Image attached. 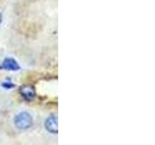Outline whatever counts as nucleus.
Instances as JSON below:
<instances>
[{
  "instance_id": "f257e3e1",
  "label": "nucleus",
  "mask_w": 155,
  "mask_h": 145,
  "mask_svg": "<svg viewBox=\"0 0 155 145\" xmlns=\"http://www.w3.org/2000/svg\"><path fill=\"white\" fill-rule=\"evenodd\" d=\"M15 125L18 129L26 130L29 129L33 124L32 116L27 112H21L15 117Z\"/></svg>"
},
{
  "instance_id": "f03ea898",
  "label": "nucleus",
  "mask_w": 155,
  "mask_h": 145,
  "mask_svg": "<svg viewBox=\"0 0 155 145\" xmlns=\"http://www.w3.org/2000/svg\"><path fill=\"white\" fill-rule=\"evenodd\" d=\"M45 126H46V129L51 134H57L58 123H57V118L55 116H51V117H48L46 121Z\"/></svg>"
},
{
  "instance_id": "7ed1b4c3",
  "label": "nucleus",
  "mask_w": 155,
  "mask_h": 145,
  "mask_svg": "<svg viewBox=\"0 0 155 145\" xmlns=\"http://www.w3.org/2000/svg\"><path fill=\"white\" fill-rule=\"evenodd\" d=\"M21 94L22 95V97L27 101H30L32 99H34L35 97V89L33 88L30 85H25L22 86L21 88Z\"/></svg>"
},
{
  "instance_id": "20e7f679",
  "label": "nucleus",
  "mask_w": 155,
  "mask_h": 145,
  "mask_svg": "<svg viewBox=\"0 0 155 145\" xmlns=\"http://www.w3.org/2000/svg\"><path fill=\"white\" fill-rule=\"evenodd\" d=\"M3 67L9 71H18L19 69V65L18 62L13 58H6L3 62Z\"/></svg>"
},
{
  "instance_id": "39448f33",
  "label": "nucleus",
  "mask_w": 155,
  "mask_h": 145,
  "mask_svg": "<svg viewBox=\"0 0 155 145\" xmlns=\"http://www.w3.org/2000/svg\"><path fill=\"white\" fill-rule=\"evenodd\" d=\"M2 86L4 87V88H6V89H11V88H14V84L13 83H8V82H4V83L2 84Z\"/></svg>"
},
{
  "instance_id": "423d86ee",
  "label": "nucleus",
  "mask_w": 155,
  "mask_h": 145,
  "mask_svg": "<svg viewBox=\"0 0 155 145\" xmlns=\"http://www.w3.org/2000/svg\"><path fill=\"white\" fill-rule=\"evenodd\" d=\"M1 21H2V14L0 13V23H1Z\"/></svg>"
}]
</instances>
